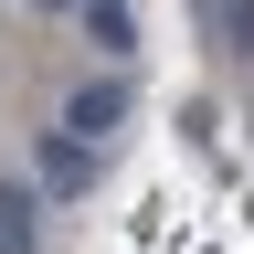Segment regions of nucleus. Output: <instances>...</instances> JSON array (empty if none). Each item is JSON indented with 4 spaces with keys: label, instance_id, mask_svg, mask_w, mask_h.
<instances>
[{
    "label": "nucleus",
    "instance_id": "obj_1",
    "mask_svg": "<svg viewBox=\"0 0 254 254\" xmlns=\"http://www.w3.org/2000/svg\"><path fill=\"white\" fill-rule=\"evenodd\" d=\"M117 117H127V85H117V74H106V85H74V95H64V138H74V148H85V138H106Z\"/></svg>",
    "mask_w": 254,
    "mask_h": 254
},
{
    "label": "nucleus",
    "instance_id": "obj_2",
    "mask_svg": "<svg viewBox=\"0 0 254 254\" xmlns=\"http://www.w3.org/2000/svg\"><path fill=\"white\" fill-rule=\"evenodd\" d=\"M0 254H32V190L0 180Z\"/></svg>",
    "mask_w": 254,
    "mask_h": 254
},
{
    "label": "nucleus",
    "instance_id": "obj_3",
    "mask_svg": "<svg viewBox=\"0 0 254 254\" xmlns=\"http://www.w3.org/2000/svg\"><path fill=\"white\" fill-rule=\"evenodd\" d=\"M85 170H95V159H85L74 138H53V148H43V190H85Z\"/></svg>",
    "mask_w": 254,
    "mask_h": 254
}]
</instances>
